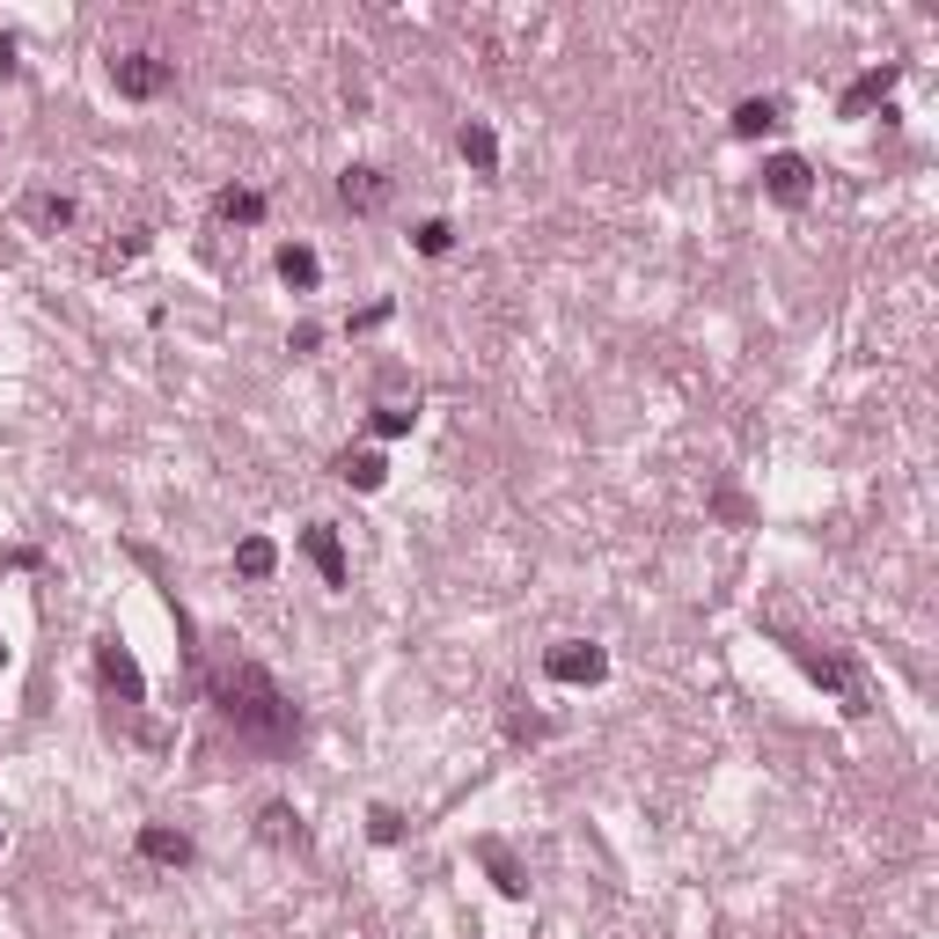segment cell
<instances>
[{"mask_svg": "<svg viewBox=\"0 0 939 939\" xmlns=\"http://www.w3.org/2000/svg\"><path fill=\"white\" fill-rule=\"evenodd\" d=\"M206 683H213V705H221V720H228L243 742L280 749V742H294V734H302V712L286 705V691L272 683L265 668H257V661H221Z\"/></svg>", "mask_w": 939, "mask_h": 939, "instance_id": "6da1fadb", "label": "cell"}, {"mask_svg": "<svg viewBox=\"0 0 939 939\" xmlns=\"http://www.w3.org/2000/svg\"><path fill=\"white\" fill-rule=\"evenodd\" d=\"M169 81H177V59H162V52H118L110 59V89L133 96V104H155Z\"/></svg>", "mask_w": 939, "mask_h": 939, "instance_id": "7a4b0ae2", "label": "cell"}, {"mask_svg": "<svg viewBox=\"0 0 939 939\" xmlns=\"http://www.w3.org/2000/svg\"><path fill=\"white\" fill-rule=\"evenodd\" d=\"M793 654H800V668L815 675L822 691H837V697H844V712H851V720L867 712V675L851 668V661H837V654H815V646H793Z\"/></svg>", "mask_w": 939, "mask_h": 939, "instance_id": "3957f363", "label": "cell"}, {"mask_svg": "<svg viewBox=\"0 0 939 939\" xmlns=\"http://www.w3.org/2000/svg\"><path fill=\"white\" fill-rule=\"evenodd\" d=\"M544 668H550V683H603L609 654H603V646H587V638H566V646H550V654H544Z\"/></svg>", "mask_w": 939, "mask_h": 939, "instance_id": "277c9868", "label": "cell"}, {"mask_svg": "<svg viewBox=\"0 0 939 939\" xmlns=\"http://www.w3.org/2000/svg\"><path fill=\"white\" fill-rule=\"evenodd\" d=\"M96 675H104V691H118L125 705H140V697H147V675H140V661L125 654L118 638H96Z\"/></svg>", "mask_w": 939, "mask_h": 939, "instance_id": "5b68a950", "label": "cell"}, {"mask_svg": "<svg viewBox=\"0 0 939 939\" xmlns=\"http://www.w3.org/2000/svg\"><path fill=\"white\" fill-rule=\"evenodd\" d=\"M16 213L30 221L37 235H67L74 221H81V206H74L67 192H52V184H37V192H22V206H16Z\"/></svg>", "mask_w": 939, "mask_h": 939, "instance_id": "8992f818", "label": "cell"}, {"mask_svg": "<svg viewBox=\"0 0 939 939\" xmlns=\"http://www.w3.org/2000/svg\"><path fill=\"white\" fill-rule=\"evenodd\" d=\"M302 550L316 558L323 587H353V573H345V544H338V529H331V521H309V529H302Z\"/></svg>", "mask_w": 939, "mask_h": 939, "instance_id": "52a82bcc", "label": "cell"}, {"mask_svg": "<svg viewBox=\"0 0 939 939\" xmlns=\"http://www.w3.org/2000/svg\"><path fill=\"white\" fill-rule=\"evenodd\" d=\"M338 198H345L353 213H382V206H390V177H382L374 162H353V169L338 177Z\"/></svg>", "mask_w": 939, "mask_h": 939, "instance_id": "ba28073f", "label": "cell"}, {"mask_svg": "<svg viewBox=\"0 0 939 939\" xmlns=\"http://www.w3.org/2000/svg\"><path fill=\"white\" fill-rule=\"evenodd\" d=\"M763 192L785 198V206H808V192H815V169H808L800 155H779L771 169H763Z\"/></svg>", "mask_w": 939, "mask_h": 939, "instance_id": "9c48e42d", "label": "cell"}, {"mask_svg": "<svg viewBox=\"0 0 939 939\" xmlns=\"http://www.w3.org/2000/svg\"><path fill=\"white\" fill-rule=\"evenodd\" d=\"M140 859H147V867H192V837L169 830V822H147V830H140Z\"/></svg>", "mask_w": 939, "mask_h": 939, "instance_id": "30bf717a", "label": "cell"}, {"mask_svg": "<svg viewBox=\"0 0 939 939\" xmlns=\"http://www.w3.org/2000/svg\"><path fill=\"white\" fill-rule=\"evenodd\" d=\"M272 265H280V280L294 286V294H309V286L323 280V265H316V250H309V243H286L280 257H272Z\"/></svg>", "mask_w": 939, "mask_h": 939, "instance_id": "8fae6325", "label": "cell"}, {"mask_svg": "<svg viewBox=\"0 0 939 939\" xmlns=\"http://www.w3.org/2000/svg\"><path fill=\"white\" fill-rule=\"evenodd\" d=\"M338 478H345V485H360V492H374V485L390 478V462L374 456V448H345V456H338Z\"/></svg>", "mask_w": 939, "mask_h": 939, "instance_id": "7c38bea8", "label": "cell"}, {"mask_svg": "<svg viewBox=\"0 0 939 939\" xmlns=\"http://www.w3.org/2000/svg\"><path fill=\"white\" fill-rule=\"evenodd\" d=\"M213 221H235V228H250V221H265V192H221L213 198Z\"/></svg>", "mask_w": 939, "mask_h": 939, "instance_id": "4fadbf2b", "label": "cell"}, {"mask_svg": "<svg viewBox=\"0 0 939 939\" xmlns=\"http://www.w3.org/2000/svg\"><path fill=\"white\" fill-rule=\"evenodd\" d=\"M888 89H896V67H873V74H859V81L844 89V118H859L867 104H881Z\"/></svg>", "mask_w": 939, "mask_h": 939, "instance_id": "5bb4252c", "label": "cell"}, {"mask_svg": "<svg viewBox=\"0 0 939 939\" xmlns=\"http://www.w3.org/2000/svg\"><path fill=\"white\" fill-rule=\"evenodd\" d=\"M771 125H779V96H749V104L734 110V140H756Z\"/></svg>", "mask_w": 939, "mask_h": 939, "instance_id": "9a60e30c", "label": "cell"}, {"mask_svg": "<svg viewBox=\"0 0 939 939\" xmlns=\"http://www.w3.org/2000/svg\"><path fill=\"white\" fill-rule=\"evenodd\" d=\"M462 162H470L478 177H492V169H499V140H492V125H462Z\"/></svg>", "mask_w": 939, "mask_h": 939, "instance_id": "2e32d148", "label": "cell"}, {"mask_svg": "<svg viewBox=\"0 0 939 939\" xmlns=\"http://www.w3.org/2000/svg\"><path fill=\"white\" fill-rule=\"evenodd\" d=\"M272 566H280V550H272V536H250V544L235 550V573H250V580H272Z\"/></svg>", "mask_w": 939, "mask_h": 939, "instance_id": "e0dca14e", "label": "cell"}, {"mask_svg": "<svg viewBox=\"0 0 939 939\" xmlns=\"http://www.w3.org/2000/svg\"><path fill=\"white\" fill-rule=\"evenodd\" d=\"M257 822H265V837H272V844H302V815H294L286 800H272V808H265Z\"/></svg>", "mask_w": 939, "mask_h": 939, "instance_id": "ac0fdd59", "label": "cell"}, {"mask_svg": "<svg viewBox=\"0 0 939 939\" xmlns=\"http://www.w3.org/2000/svg\"><path fill=\"white\" fill-rule=\"evenodd\" d=\"M411 419H419V411H411V404H374V433H382V441H397V433H411Z\"/></svg>", "mask_w": 939, "mask_h": 939, "instance_id": "d6986e66", "label": "cell"}, {"mask_svg": "<svg viewBox=\"0 0 939 939\" xmlns=\"http://www.w3.org/2000/svg\"><path fill=\"white\" fill-rule=\"evenodd\" d=\"M411 243H419L426 257H448V243H456V228H448V221H419V235H411Z\"/></svg>", "mask_w": 939, "mask_h": 939, "instance_id": "ffe728a7", "label": "cell"}, {"mask_svg": "<svg viewBox=\"0 0 939 939\" xmlns=\"http://www.w3.org/2000/svg\"><path fill=\"white\" fill-rule=\"evenodd\" d=\"M368 837H374V844H397V837H404V815H397V808H374V815H368Z\"/></svg>", "mask_w": 939, "mask_h": 939, "instance_id": "44dd1931", "label": "cell"}, {"mask_svg": "<svg viewBox=\"0 0 939 939\" xmlns=\"http://www.w3.org/2000/svg\"><path fill=\"white\" fill-rule=\"evenodd\" d=\"M390 309H397V302H368L353 323H345V331H374V323H390Z\"/></svg>", "mask_w": 939, "mask_h": 939, "instance_id": "7402d4cb", "label": "cell"}, {"mask_svg": "<svg viewBox=\"0 0 939 939\" xmlns=\"http://www.w3.org/2000/svg\"><path fill=\"white\" fill-rule=\"evenodd\" d=\"M0 74H16V37H0Z\"/></svg>", "mask_w": 939, "mask_h": 939, "instance_id": "603a6c76", "label": "cell"}, {"mask_svg": "<svg viewBox=\"0 0 939 939\" xmlns=\"http://www.w3.org/2000/svg\"><path fill=\"white\" fill-rule=\"evenodd\" d=\"M0 844H8V837H0Z\"/></svg>", "mask_w": 939, "mask_h": 939, "instance_id": "cb8c5ba5", "label": "cell"}]
</instances>
